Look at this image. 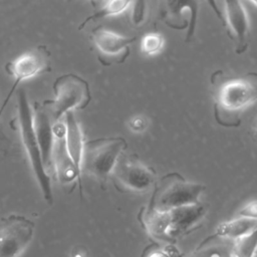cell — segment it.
Wrapping results in <instances>:
<instances>
[{"mask_svg":"<svg viewBox=\"0 0 257 257\" xmlns=\"http://www.w3.org/2000/svg\"><path fill=\"white\" fill-rule=\"evenodd\" d=\"M255 228H257V220L237 216L232 220L219 224L214 234L234 241L249 234Z\"/></svg>","mask_w":257,"mask_h":257,"instance_id":"cell-17","label":"cell"},{"mask_svg":"<svg viewBox=\"0 0 257 257\" xmlns=\"http://www.w3.org/2000/svg\"><path fill=\"white\" fill-rule=\"evenodd\" d=\"M17 122L20 138L28 156L30 166L37 180L43 199L48 205L53 204V192L50 175L47 173L41 158V152L34 130L33 107L29 103L27 92L24 88L17 90Z\"/></svg>","mask_w":257,"mask_h":257,"instance_id":"cell-3","label":"cell"},{"mask_svg":"<svg viewBox=\"0 0 257 257\" xmlns=\"http://www.w3.org/2000/svg\"><path fill=\"white\" fill-rule=\"evenodd\" d=\"M90 38L97 51V59L104 66L123 63L131 54L130 45L137 39L136 36H123L103 26L93 28Z\"/></svg>","mask_w":257,"mask_h":257,"instance_id":"cell-11","label":"cell"},{"mask_svg":"<svg viewBox=\"0 0 257 257\" xmlns=\"http://www.w3.org/2000/svg\"><path fill=\"white\" fill-rule=\"evenodd\" d=\"M225 25L235 41V52L243 54L249 45L250 21L241 0H223Z\"/></svg>","mask_w":257,"mask_h":257,"instance_id":"cell-13","label":"cell"},{"mask_svg":"<svg viewBox=\"0 0 257 257\" xmlns=\"http://www.w3.org/2000/svg\"><path fill=\"white\" fill-rule=\"evenodd\" d=\"M9 150V140L6 135L0 128V161L7 156Z\"/></svg>","mask_w":257,"mask_h":257,"instance_id":"cell-25","label":"cell"},{"mask_svg":"<svg viewBox=\"0 0 257 257\" xmlns=\"http://www.w3.org/2000/svg\"><path fill=\"white\" fill-rule=\"evenodd\" d=\"M232 248V240L213 234L200 243L191 257H235Z\"/></svg>","mask_w":257,"mask_h":257,"instance_id":"cell-16","label":"cell"},{"mask_svg":"<svg viewBox=\"0 0 257 257\" xmlns=\"http://www.w3.org/2000/svg\"><path fill=\"white\" fill-rule=\"evenodd\" d=\"M110 179L118 190L137 193L148 191L157 182L153 168L142 163L138 157L124 152L117 159Z\"/></svg>","mask_w":257,"mask_h":257,"instance_id":"cell-7","label":"cell"},{"mask_svg":"<svg viewBox=\"0 0 257 257\" xmlns=\"http://www.w3.org/2000/svg\"><path fill=\"white\" fill-rule=\"evenodd\" d=\"M252 4H254L256 7H257V0H249Z\"/></svg>","mask_w":257,"mask_h":257,"instance_id":"cell-28","label":"cell"},{"mask_svg":"<svg viewBox=\"0 0 257 257\" xmlns=\"http://www.w3.org/2000/svg\"><path fill=\"white\" fill-rule=\"evenodd\" d=\"M126 148V140L121 137L87 141L84 144L82 170L100 183H105L110 178L117 159Z\"/></svg>","mask_w":257,"mask_h":257,"instance_id":"cell-6","label":"cell"},{"mask_svg":"<svg viewBox=\"0 0 257 257\" xmlns=\"http://www.w3.org/2000/svg\"><path fill=\"white\" fill-rule=\"evenodd\" d=\"M52 90L54 98L42 102L54 122L60 121L68 111L84 109L92 98L88 82L72 72L57 76L52 84Z\"/></svg>","mask_w":257,"mask_h":257,"instance_id":"cell-5","label":"cell"},{"mask_svg":"<svg viewBox=\"0 0 257 257\" xmlns=\"http://www.w3.org/2000/svg\"><path fill=\"white\" fill-rule=\"evenodd\" d=\"M65 124L64 122L54 123V135L55 142L52 154V164L53 172L57 177L60 184L68 185L74 183L78 185L80 197L82 198V179L81 175L78 173L73 161L71 160L66 146H65Z\"/></svg>","mask_w":257,"mask_h":257,"instance_id":"cell-12","label":"cell"},{"mask_svg":"<svg viewBox=\"0 0 257 257\" xmlns=\"http://www.w3.org/2000/svg\"><path fill=\"white\" fill-rule=\"evenodd\" d=\"M131 22L135 26H141L145 23L148 15V4L146 0H134L132 3Z\"/></svg>","mask_w":257,"mask_h":257,"instance_id":"cell-22","label":"cell"},{"mask_svg":"<svg viewBox=\"0 0 257 257\" xmlns=\"http://www.w3.org/2000/svg\"><path fill=\"white\" fill-rule=\"evenodd\" d=\"M237 216H239V217H246V218L257 220V200L251 201V202L245 204L238 211V215Z\"/></svg>","mask_w":257,"mask_h":257,"instance_id":"cell-23","label":"cell"},{"mask_svg":"<svg viewBox=\"0 0 257 257\" xmlns=\"http://www.w3.org/2000/svg\"><path fill=\"white\" fill-rule=\"evenodd\" d=\"M206 187L200 183L185 179L177 172L163 176L154 186L148 208L167 211L177 207L200 203Z\"/></svg>","mask_w":257,"mask_h":257,"instance_id":"cell-4","label":"cell"},{"mask_svg":"<svg viewBox=\"0 0 257 257\" xmlns=\"http://www.w3.org/2000/svg\"><path fill=\"white\" fill-rule=\"evenodd\" d=\"M147 124H148L147 119L143 115H137V116L133 117L128 122L131 130L136 133L143 132L147 127Z\"/></svg>","mask_w":257,"mask_h":257,"instance_id":"cell-24","label":"cell"},{"mask_svg":"<svg viewBox=\"0 0 257 257\" xmlns=\"http://www.w3.org/2000/svg\"><path fill=\"white\" fill-rule=\"evenodd\" d=\"M134 0H106L102 7L92 13L91 15L87 16L81 24L78 26V29L81 30L84 28L90 21L102 19L109 16H116L122 12H124L133 3Z\"/></svg>","mask_w":257,"mask_h":257,"instance_id":"cell-18","label":"cell"},{"mask_svg":"<svg viewBox=\"0 0 257 257\" xmlns=\"http://www.w3.org/2000/svg\"><path fill=\"white\" fill-rule=\"evenodd\" d=\"M140 257H182L180 251L173 243H165L162 245L161 242H153L147 245Z\"/></svg>","mask_w":257,"mask_h":257,"instance_id":"cell-20","label":"cell"},{"mask_svg":"<svg viewBox=\"0 0 257 257\" xmlns=\"http://www.w3.org/2000/svg\"><path fill=\"white\" fill-rule=\"evenodd\" d=\"M253 134H254L255 138L257 139V117H256V119H255V121L253 123Z\"/></svg>","mask_w":257,"mask_h":257,"instance_id":"cell-27","label":"cell"},{"mask_svg":"<svg viewBox=\"0 0 257 257\" xmlns=\"http://www.w3.org/2000/svg\"><path fill=\"white\" fill-rule=\"evenodd\" d=\"M201 0H158L160 20L173 30L186 31L185 41L195 35Z\"/></svg>","mask_w":257,"mask_h":257,"instance_id":"cell-10","label":"cell"},{"mask_svg":"<svg viewBox=\"0 0 257 257\" xmlns=\"http://www.w3.org/2000/svg\"><path fill=\"white\" fill-rule=\"evenodd\" d=\"M35 224L12 214L0 219V257H19L33 239Z\"/></svg>","mask_w":257,"mask_h":257,"instance_id":"cell-9","label":"cell"},{"mask_svg":"<svg viewBox=\"0 0 257 257\" xmlns=\"http://www.w3.org/2000/svg\"><path fill=\"white\" fill-rule=\"evenodd\" d=\"M33 121L34 130L39 144L41 158L47 173L53 172L52 154L55 142L54 121L43 102L35 101L33 103Z\"/></svg>","mask_w":257,"mask_h":257,"instance_id":"cell-14","label":"cell"},{"mask_svg":"<svg viewBox=\"0 0 257 257\" xmlns=\"http://www.w3.org/2000/svg\"><path fill=\"white\" fill-rule=\"evenodd\" d=\"M66 1H71V0H66Z\"/></svg>","mask_w":257,"mask_h":257,"instance_id":"cell-29","label":"cell"},{"mask_svg":"<svg viewBox=\"0 0 257 257\" xmlns=\"http://www.w3.org/2000/svg\"><path fill=\"white\" fill-rule=\"evenodd\" d=\"M208 5L210 6V8L212 9V11L214 12V14L216 15V17L222 22L223 25H225V17L224 14L222 12V10L220 9V6L218 4V0H206Z\"/></svg>","mask_w":257,"mask_h":257,"instance_id":"cell-26","label":"cell"},{"mask_svg":"<svg viewBox=\"0 0 257 257\" xmlns=\"http://www.w3.org/2000/svg\"><path fill=\"white\" fill-rule=\"evenodd\" d=\"M257 101V72L225 81L217 90L214 105L216 121L223 126H239L240 112Z\"/></svg>","mask_w":257,"mask_h":257,"instance_id":"cell-2","label":"cell"},{"mask_svg":"<svg viewBox=\"0 0 257 257\" xmlns=\"http://www.w3.org/2000/svg\"><path fill=\"white\" fill-rule=\"evenodd\" d=\"M65 124V146L67 152L73 161L78 173H82V157L84 150V138L83 133L78 123L74 111H68L64 115Z\"/></svg>","mask_w":257,"mask_h":257,"instance_id":"cell-15","label":"cell"},{"mask_svg":"<svg viewBox=\"0 0 257 257\" xmlns=\"http://www.w3.org/2000/svg\"><path fill=\"white\" fill-rule=\"evenodd\" d=\"M4 69L9 75L14 77V82L0 107V116L21 81L51 69L50 52L47 49V46L38 45L37 47L19 55L17 58L8 61L5 64Z\"/></svg>","mask_w":257,"mask_h":257,"instance_id":"cell-8","label":"cell"},{"mask_svg":"<svg viewBox=\"0 0 257 257\" xmlns=\"http://www.w3.org/2000/svg\"><path fill=\"white\" fill-rule=\"evenodd\" d=\"M206 215L200 202L167 211L142 207L138 219L147 233L161 243H176L197 228Z\"/></svg>","mask_w":257,"mask_h":257,"instance_id":"cell-1","label":"cell"},{"mask_svg":"<svg viewBox=\"0 0 257 257\" xmlns=\"http://www.w3.org/2000/svg\"><path fill=\"white\" fill-rule=\"evenodd\" d=\"M165 39L160 33H148L141 41V50L146 55H156L164 47Z\"/></svg>","mask_w":257,"mask_h":257,"instance_id":"cell-21","label":"cell"},{"mask_svg":"<svg viewBox=\"0 0 257 257\" xmlns=\"http://www.w3.org/2000/svg\"><path fill=\"white\" fill-rule=\"evenodd\" d=\"M232 251L235 257H255L257 253V228L249 234L234 240Z\"/></svg>","mask_w":257,"mask_h":257,"instance_id":"cell-19","label":"cell"}]
</instances>
